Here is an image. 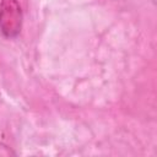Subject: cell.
Instances as JSON below:
<instances>
[{"label":"cell","instance_id":"1","mask_svg":"<svg viewBox=\"0 0 157 157\" xmlns=\"http://www.w3.org/2000/svg\"><path fill=\"white\" fill-rule=\"evenodd\" d=\"M23 11L17 0L0 1V32L6 38H16L22 29Z\"/></svg>","mask_w":157,"mask_h":157},{"label":"cell","instance_id":"2","mask_svg":"<svg viewBox=\"0 0 157 157\" xmlns=\"http://www.w3.org/2000/svg\"><path fill=\"white\" fill-rule=\"evenodd\" d=\"M10 156H16V152L7 145L0 142V157H10Z\"/></svg>","mask_w":157,"mask_h":157}]
</instances>
